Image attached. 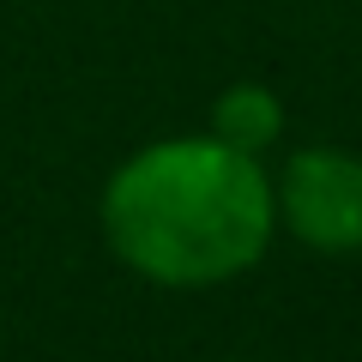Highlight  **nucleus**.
<instances>
[{
	"mask_svg": "<svg viewBox=\"0 0 362 362\" xmlns=\"http://www.w3.org/2000/svg\"><path fill=\"white\" fill-rule=\"evenodd\" d=\"M97 223L109 254L157 290H218L254 272L278 235L266 163L218 133H175L121 157Z\"/></svg>",
	"mask_w": 362,
	"mask_h": 362,
	"instance_id": "nucleus-1",
	"label": "nucleus"
},
{
	"mask_svg": "<svg viewBox=\"0 0 362 362\" xmlns=\"http://www.w3.org/2000/svg\"><path fill=\"white\" fill-rule=\"evenodd\" d=\"M272 211L308 254H362V157L338 145H302L272 175Z\"/></svg>",
	"mask_w": 362,
	"mask_h": 362,
	"instance_id": "nucleus-2",
	"label": "nucleus"
},
{
	"mask_svg": "<svg viewBox=\"0 0 362 362\" xmlns=\"http://www.w3.org/2000/svg\"><path fill=\"white\" fill-rule=\"evenodd\" d=\"M223 145L235 151H272V145L284 139V103H278V90L259 85V78H235V85L218 90V103H211V127Z\"/></svg>",
	"mask_w": 362,
	"mask_h": 362,
	"instance_id": "nucleus-3",
	"label": "nucleus"
}]
</instances>
